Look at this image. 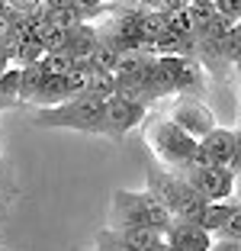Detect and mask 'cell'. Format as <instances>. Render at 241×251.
Instances as JSON below:
<instances>
[{"label": "cell", "instance_id": "cell-1", "mask_svg": "<svg viewBox=\"0 0 241 251\" xmlns=\"http://www.w3.org/2000/svg\"><path fill=\"white\" fill-rule=\"evenodd\" d=\"M174 216L161 206L151 193H132V190H113L110 197V226L106 229H161L168 232Z\"/></svg>", "mask_w": 241, "mask_h": 251}, {"label": "cell", "instance_id": "cell-2", "mask_svg": "<svg viewBox=\"0 0 241 251\" xmlns=\"http://www.w3.org/2000/svg\"><path fill=\"white\" fill-rule=\"evenodd\" d=\"M32 126H39V129H77V132L103 135V129H106V103L90 94L74 97V100L51 106V110H36Z\"/></svg>", "mask_w": 241, "mask_h": 251}, {"label": "cell", "instance_id": "cell-3", "mask_svg": "<svg viewBox=\"0 0 241 251\" xmlns=\"http://www.w3.org/2000/svg\"><path fill=\"white\" fill-rule=\"evenodd\" d=\"M148 193H151L174 219H183V222H196L199 213H203V206H206V200L199 197V193L187 184V177L177 174V171L148 168Z\"/></svg>", "mask_w": 241, "mask_h": 251}, {"label": "cell", "instance_id": "cell-4", "mask_svg": "<svg viewBox=\"0 0 241 251\" xmlns=\"http://www.w3.org/2000/svg\"><path fill=\"white\" fill-rule=\"evenodd\" d=\"M148 145H151V151L168 164V168H174L177 174H180L183 168L193 164V155H196L199 142L193 139V135H187L180 126H174L170 119H154L151 129H148Z\"/></svg>", "mask_w": 241, "mask_h": 251}, {"label": "cell", "instance_id": "cell-5", "mask_svg": "<svg viewBox=\"0 0 241 251\" xmlns=\"http://www.w3.org/2000/svg\"><path fill=\"white\" fill-rule=\"evenodd\" d=\"M180 174L206 203H225V200L235 197V171H228V168H199V164H190Z\"/></svg>", "mask_w": 241, "mask_h": 251}, {"label": "cell", "instance_id": "cell-6", "mask_svg": "<svg viewBox=\"0 0 241 251\" xmlns=\"http://www.w3.org/2000/svg\"><path fill=\"white\" fill-rule=\"evenodd\" d=\"M170 123L174 126H180L187 135H193V139H206V135L216 129V116H212V110L206 103H199L196 97H190V94H183V97H177V103H174V110H170Z\"/></svg>", "mask_w": 241, "mask_h": 251}, {"label": "cell", "instance_id": "cell-7", "mask_svg": "<svg viewBox=\"0 0 241 251\" xmlns=\"http://www.w3.org/2000/svg\"><path fill=\"white\" fill-rule=\"evenodd\" d=\"M193 164H199V168H228L232 171V164H235V129L216 126L206 139H199Z\"/></svg>", "mask_w": 241, "mask_h": 251}, {"label": "cell", "instance_id": "cell-8", "mask_svg": "<svg viewBox=\"0 0 241 251\" xmlns=\"http://www.w3.org/2000/svg\"><path fill=\"white\" fill-rule=\"evenodd\" d=\"M145 116H148L145 103H129V100L113 97L110 103H106V129H103V135H106V139H122L135 126L145 123Z\"/></svg>", "mask_w": 241, "mask_h": 251}, {"label": "cell", "instance_id": "cell-9", "mask_svg": "<svg viewBox=\"0 0 241 251\" xmlns=\"http://www.w3.org/2000/svg\"><path fill=\"white\" fill-rule=\"evenodd\" d=\"M216 238L206 229H199L196 222L174 219L168 229V251H209Z\"/></svg>", "mask_w": 241, "mask_h": 251}, {"label": "cell", "instance_id": "cell-10", "mask_svg": "<svg viewBox=\"0 0 241 251\" xmlns=\"http://www.w3.org/2000/svg\"><path fill=\"white\" fill-rule=\"evenodd\" d=\"M119 238L135 251H168V232L161 229H145V226L142 229H119Z\"/></svg>", "mask_w": 241, "mask_h": 251}, {"label": "cell", "instance_id": "cell-11", "mask_svg": "<svg viewBox=\"0 0 241 251\" xmlns=\"http://www.w3.org/2000/svg\"><path fill=\"white\" fill-rule=\"evenodd\" d=\"M96 42H100V32H96L90 23H80V26H74V29L68 32V55H71L74 61H87L90 52L96 49Z\"/></svg>", "mask_w": 241, "mask_h": 251}, {"label": "cell", "instance_id": "cell-12", "mask_svg": "<svg viewBox=\"0 0 241 251\" xmlns=\"http://www.w3.org/2000/svg\"><path fill=\"white\" fill-rule=\"evenodd\" d=\"M68 100H71V90H68V81H65V74H61V77H45L42 90L32 97V106L36 110H51V106H61Z\"/></svg>", "mask_w": 241, "mask_h": 251}, {"label": "cell", "instance_id": "cell-13", "mask_svg": "<svg viewBox=\"0 0 241 251\" xmlns=\"http://www.w3.org/2000/svg\"><path fill=\"white\" fill-rule=\"evenodd\" d=\"M228 213H232V200H225V203H206L203 213H199V219H196V226H199V229H206L212 238H216V235H219V229L225 226Z\"/></svg>", "mask_w": 241, "mask_h": 251}, {"label": "cell", "instance_id": "cell-14", "mask_svg": "<svg viewBox=\"0 0 241 251\" xmlns=\"http://www.w3.org/2000/svg\"><path fill=\"white\" fill-rule=\"evenodd\" d=\"M45 68H42V61H36V65H26L23 68V74H20V103H32V97L42 90V84H45Z\"/></svg>", "mask_w": 241, "mask_h": 251}, {"label": "cell", "instance_id": "cell-15", "mask_svg": "<svg viewBox=\"0 0 241 251\" xmlns=\"http://www.w3.org/2000/svg\"><path fill=\"white\" fill-rule=\"evenodd\" d=\"M65 81H68V90H71V100L74 97H87L90 94V81H94L90 61H74L71 71L65 74Z\"/></svg>", "mask_w": 241, "mask_h": 251}, {"label": "cell", "instance_id": "cell-16", "mask_svg": "<svg viewBox=\"0 0 241 251\" xmlns=\"http://www.w3.org/2000/svg\"><path fill=\"white\" fill-rule=\"evenodd\" d=\"M87 61H90V68H94V71H110V74H116V68H119V49L113 42H106V39H100Z\"/></svg>", "mask_w": 241, "mask_h": 251}, {"label": "cell", "instance_id": "cell-17", "mask_svg": "<svg viewBox=\"0 0 241 251\" xmlns=\"http://www.w3.org/2000/svg\"><path fill=\"white\" fill-rule=\"evenodd\" d=\"M90 97L103 100V103H110L113 97H116V74L110 71H94V81H90Z\"/></svg>", "mask_w": 241, "mask_h": 251}, {"label": "cell", "instance_id": "cell-18", "mask_svg": "<svg viewBox=\"0 0 241 251\" xmlns=\"http://www.w3.org/2000/svg\"><path fill=\"white\" fill-rule=\"evenodd\" d=\"M71 65H74V58L68 52H48L42 58V68H45L48 77H61V74H68V71H71Z\"/></svg>", "mask_w": 241, "mask_h": 251}, {"label": "cell", "instance_id": "cell-19", "mask_svg": "<svg viewBox=\"0 0 241 251\" xmlns=\"http://www.w3.org/2000/svg\"><path fill=\"white\" fill-rule=\"evenodd\" d=\"M216 238H222V242H241V206L235 203V200H232V213H228L225 226L219 229Z\"/></svg>", "mask_w": 241, "mask_h": 251}, {"label": "cell", "instance_id": "cell-20", "mask_svg": "<svg viewBox=\"0 0 241 251\" xmlns=\"http://www.w3.org/2000/svg\"><path fill=\"white\" fill-rule=\"evenodd\" d=\"M94 251H135V248H132V245H125L122 238H119V232L103 229V232H96V245H94Z\"/></svg>", "mask_w": 241, "mask_h": 251}, {"label": "cell", "instance_id": "cell-21", "mask_svg": "<svg viewBox=\"0 0 241 251\" xmlns=\"http://www.w3.org/2000/svg\"><path fill=\"white\" fill-rule=\"evenodd\" d=\"M212 3L219 10V16H225V20H232V23L241 20V0H212Z\"/></svg>", "mask_w": 241, "mask_h": 251}, {"label": "cell", "instance_id": "cell-22", "mask_svg": "<svg viewBox=\"0 0 241 251\" xmlns=\"http://www.w3.org/2000/svg\"><path fill=\"white\" fill-rule=\"evenodd\" d=\"M74 7L80 10V16H84V20H90V16L103 7V0H74Z\"/></svg>", "mask_w": 241, "mask_h": 251}, {"label": "cell", "instance_id": "cell-23", "mask_svg": "<svg viewBox=\"0 0 241 251\" xmlns=\"http://www.w3.org/2000/svg\"><path fill=\"white\" fill-rule=\"evenodd\" d=\"M209 251H241V242H222V238H216Z\"/></svg>", "mask_w": 241, "mask_h": 251}, {"label": "cell", "instance_id": "cell-24", "mask_svg": "<svg viewBox=\"0 0 241 251\" xmlns=\"http://www.w3.org/2000/svg\"><path fill=\"white\" fill-rule=\"evenodd\" d=\"M232 171L235 174L241 171V129H235V164H232Z\"/></svg>", "mask_w": 241, "mask_h": 251}, {"label": "cell", "instance_id": "cell-25", "mask_svg": "<svg viewBox=\"0 0 241 251\" xmlns=\"http://www.w3.org/2000/svg\"><path fill=\"white\" fill-rule=\"evenodd\" d=\"M45 10H77L74 0H45Z\"/></svg>", "mask_w": 241, "mask_h": 251}, {"label": "cell", "instance_id": "cell-26", "mask_svg": "<svg viewBox=\"0 0 241 251\" xmlns=\"http://www.w3.org/2000/svg\"><path fill=\"white\" fill-rule=\"evenodd\" d=\"M10 106H13V103H10V100H3V97H0V110H10Z\"/></svg>", "mask_w": 241, "mask_h": 251}, {"label": "cell", "instance_id": "cell-27", "mask_svg": "<svg viewBox=\"0 0 241 251\" xmlns=\"http://www.w3.org/2000/svg\"><path fill=\"white\" fill-rule=\"evenodd\" d=\"M0 190H3V177H0Z\"/></svg>", "mask_w": 241, "mask_h": 251}, {"label": "cell", "instance_id": "cell-28", "mask_svg": "<svg viewBox=\"0 0 241 251\" xmlns=\"http://www.w3.org/2000/svg\"><path fill=\"white\" fill-rule=\"evenodd\" d=\"M238 23H241V20H238Z\"/></svg>", "mask_w": 241, "mask_h": 251}]
</instances>
